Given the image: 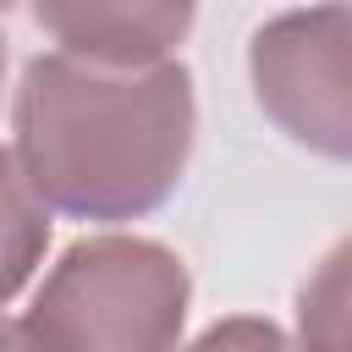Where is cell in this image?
I'll return each instance as SVG.
<instances>
[{
	"label": "cell",
	"mask_w": 352,
	"mask_h": 352,
	"mask_svg": "<svg viewBox=\"0 0 352 352\" xmlns=\"http://www.w3.org/2000/svg\"><path fill=\"white\" fill-rule=\"evenodd\" d=\"M0 352H44V346H38V336L22 319H6L0 314Z\"/></svg>",
	"instance_id": "cell-8"
},
{
	"label": "cell",
	"mask_w": 352,
	"mask_h": 352,
	"mask_svg": "<svg viewBox=\"0 0 352 352\" xmlns=\"http://www.w3.org/2000/svg\"><path fill=\"white\" fill-rule=\"evenodd\" d=\"M297 352H346V242H336L297 286Z\"/></svg>",
	"instance_id": "cell-6"
},
{
	"label": "cell",
	"mask_w": 352,
	"mask_h": 352,
	"mask_svg": "<svg viewBox=\"0 0 352 352\" xmlns=\"http://www.w3.org/2000/svg\"><path fill=\"white\" fill-rule=\"evenodd\" d=\"M6 72H11V44H6V33H0V94H6Z\"/></svg>",
	"instance_id": "cell-9"
},
{
	"label": "cell",
	"mask_w": 352,
	"mask_h": 352,
	"mask_svg": "<svg viewBox=\"0 0 352 352\" xmlns=\"http://www.w3.org/2000/svg\"><path fill=\"white\" fill-rule=\"evenodd\" d=\"M248 88L258 116L297 148L352 160V11L346 0L292 6L253 28Z\"/></svg>",
	"instance_id": "cell-3"
},
{
	"label": "cell",
	"mask_w": 352,
	"mask_h": 352,
	"mask_svg": "<svg viewBox=\"0 0 352 352\" xmlns=\"http://www.w3.org/2000/svg\"><path fill=\"white\" fill-rule=\"evenodd\" d=\"M50 226H55V214L33 198V187L22 182L11 148L0 143V308L44 270Z\"/></svg>",
	"instance_id": "cell-5"
},
{
	"label": "cell",
	"mask_w": 352,
	"mask_h": 352,
	"mask_svg": "<svg viewBox=\"0 0 352 352\" xmlns=\"http://www.w3.org/2000/svg\"><path fill=\"white\" fill-rule=\"evenodd\" d=\"M198 82L187 60L94 66L33 55L11 88V160L50 214L126 226L165 209L192 165Z\"/></svg>",
	"instance_id": "cell-1"
},
{
	"label": "cell",
	"mask_w": 352,
	"mask_h": 352,
	"mask_svg": "<svg viewBox=\"0 0 352 352\" xmlns=\"http://www.w3.org/2000/svg\"><path fill=\"white\" fill-rule=\"evenodd\" d=\"M176 352H297L292 330L264 319V314H226L214 324H204L192 341H182Z\"/></svg>",
	"instance_id": "cell-7"
},
{
	"label": "cell",
	"mask_w": 352,
	"mask_h": 352,
	"mask_svg": "<svg viewBox=\"0 0 352 352\" xmlns=\"http://www.w3.org/2000/svg\"><path fill=\"white\" fill-rule=\"evenodd\" d=\"M192 314L187 258L143 231H88L38 275L22 324L44 352H176Z\"/></svg>",
	"instance_id": "cell-2"
},
{
	"label": "cell",
	"mask_w": 352,
	"mask_h": 352,
	"mask_svg": "<svg viewBox=\"0 0 352 352\" xmlns=\"http://www.w3.org/2000/svg\"><path fill=\"white\" fill-rule=\"evenodd\" d=\"M11 6H16V0H0V16H6V11H11Z\"/></svg>",
	"instance_id": "cell-10"
},
{
	"label": "cell",
	"mask_w": 352,
	"mask_h": 352,
	"mask_svg": "<svg viewBox=\"0 0 352 352\" xmlns=\"http://www.w3.org/2000/svg\"><path fill=\"white\" fill-rule=\"evenodd\" d=\"M28 11L55 55L94 66L176 60L198 22V0H28Z\"/></svg>",
	"instance_id": "cell-4"
}]
</instances>
